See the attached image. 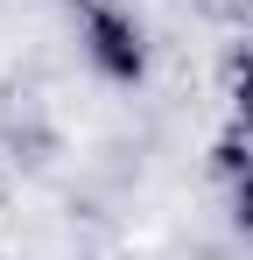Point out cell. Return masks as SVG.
<instances>
[{
  "label": "cell",
  "instance_id": "6da1fadb",
  "mask_svg": "<svg viewBox=\"0 0 253 260\" xmlns=\"http://www.w3.org/2000/svg\"><path fill=\"white\" fill-rule=\"evenodd\" d=\"M71 28H78V56L106 85L126 91L148 78V28L126 0H71Z\"/></svg>",
  "mask_w": 253,
  "mask_h": 260
},
{
  "label": "cell",
  "instance_id": "7a4b0ae2",
  "mask_svg": "<svg viewBox=\"0 0 253 260\" xmlns=\"http://www.w3.org/2000/svg\"><path fill=\"white\" fill-rule=\"evenodd\" d=\"M218 183H225V204L239 218V232H253V134L239 120L218 134Z\"/></svg>",
  "mask_w": 253,
  "mask_h": 260
},
{
  "label": "cell",
  "instance_id": "3957f363",
  "mask_svg": "<svg viewBox=\"0 0 253 260\" xmlns=\"http://www.w3.org/2000/svg\"><path fill=\"white\" fill-rule=\"evenodd\" d=\"M232 120L253 134V43L239 49V63H232Z\"/></svg>",
  "mask_w": 253,
  "mask_h": 260
}]
</instances>
